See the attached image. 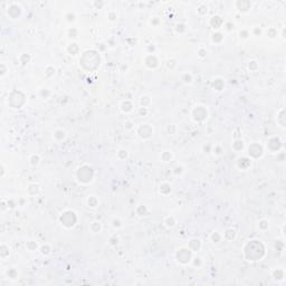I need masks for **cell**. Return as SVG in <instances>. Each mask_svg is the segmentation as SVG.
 <instances>
[{"instance_id": "cell-49", "label": "cell", "mask_w": 286, "mask_h": 286, "mask_svg": "<svg viewBox=\"0 0 286 286\" xmlns=\"http://www.w3.org/2000/svg\"><path fill=\"white\" fill-rule=\"evenodd\" d=\"M267 36H268L269 38H275L276 36H277V30H276L274 27H270L267 29Z\"/></svg>"}, {"instance_id": "cell-62", "label": "cell", "mask_w": 286, "mask_h": 286, "mask_svg": "<svg viewBox=\"0 0 286 286\" xmlns=\"http://www.w3.org/2000/svg\"><path fill=\"white\" fill-rule=\"evenodd\" d=\"M105 5V2H103V1H101V2H97V1H94L93 2V6H95V7L97 8V9H100V8H102Z\"/></svg>"}, {"instance_id": "cell-15", "label": "cell", "mask_w": 286, "mask_h": 286, "mask_svg": "<svg viewBox=\"0 0 286 286\" xmlns=\"http://www.w3.org/2000/svg\"><path fill=\"white\" fill-rule=\"evenodd\" d=\"M120 109H121V111H122L123 113L128 114V113H130V112H132V111H133V104H132L131 101L125 100V101H123V102L121 103Z\"/></svg>"}, {"instance_id": "cell-27", "label": "cell", "mask_w": 286, "mask_h": 286, "mask_svg": "<svg viewBox=\"0 0 286 286\" xmlns=\"http://www.w3.org/2000/svg\"><path fill=\"white\" fill-rule=\"evenodd\" d=\"M135 212H136V215L140 216V217H144V216H146V214H148V208H146V206H144V205H139L138 207H136V209H135Z\"/></svg>"}, {"instance_id": "cell-41", "label": "cell", "mask_w": 286, "mask_h": 286, "mask_svg": "<svg viewBox=\"0 0 286 286\" xmlns=\"http://www.w3.org/2000/svg\"><path fill=\"white\" fill-rule=\"evenodd\" d=\"M65 19H66V21H68V22H74V21L76 20V16L73 11H68V12L65 14Z\"/></svg>"}, {"instance_id": "cell-48", "label": "cell", "mask_w": 286, "mask_h": 286, "mask_svg": "<svg viewBox=\"0 0 286 286\" xmlns=\"http://www.w3.org/2000/svg\"><path fill=\"white\" fill-rule=\"evenodd\" d=\"M211 152H214V154H216V155H220L221 153H222V148H221V145L220 144L214 145Z\"/></svg>"}, {"instance_id": "cell-47", "label": "cell", "mask_w": 286, "mask_h": 286, "mask_svg": "<svg viewBox=\"0 0 286 286\" xmlns=\"http://www.w3.org/2000/svg\"><path fill=\"white\" fill-rule=\"evenodd\" d=\"M248 68H249V71H252V72L257 71V69H258V63L256 62V60H250V62L248 63Z\"/></svg>"}, {"instance_id": "cell-44", "label": "cell", "mask_w": 286, "mask_h": 286, "mask_svg": "<svg viewBox=\"0 0 286 286\" xmlns=\"http://www.w3.org/2000/svg\"><path fill=\"white\" fill-rule=\"evenodd\" d=\"M119 237H117L116 235H112L110 238H109V244L111 245V246H116L117 244H119Z\"/></svg>"}, {"instance_id": "cell-38", "label": "cell", "mask_w": 286, "mask_h": 286, "mask_svg": "<svg viewBox=\"0 0 286 286\" xmlns=\"http://www.w3.org/2000/svg\"><path fill=\"white\" fill-rule=\"evenodd\" d=\"M50 246H49L48 244H44V245H42L40 247H39V252L42 253L43 255H48V254H50Z\"/></svg>"}, {"instance_id": "cell-55", "label": "cell", "mask_w": 286, "mask_h": 286, "mask_svg": "<svg viewBox=\"0 0 286 286\" xmlns=\"http://www.w3.org/2000/svg\"><path fill=\"white\" fill-rule=\"evenodd\" d=\"M148 107H142V106H140L139 107V110H138V114L140 115V116H145L146 114H148Z\"/></svg>"}, {"instance_id": "cell-37", "label": "cell", "mask_w": 286, "mask_h": 286, "mask_svg": "<svg viewBox=\"0 0 286 286\" xmlns=\"http://www.w3.org/2000/svg\"><path fill=\"white\" fill-rule=\"evenodd\" d=\"M273 277L275 279H283L284 277V270L282 268H277L273 270Z\"/></svg>"}, {"instance_id": "cell-16", "label": "cell", "mask_w": 286, "mask_h": 286, "mask_svg": "<svg viewBox=\"0 0 286 286\" xmlns=\"http://www.w3.org/2000/svg\"><path fill=\"white\" fill-rule=\"evenodd\" d=\"M237 167L240 170L248 169L249 167H250V160H249L248 158H246V157H244V158H239L238 159V161H237Z\"/></svg>"}, {"instance_id": "cell-1", "label": "cell", "mask_w": 286, "mask_h": 286, "mask_svg": "<svg viewBox=\"0 0 286 286\" xmlns=\"http://www.w3.org/2000/svg\"><path fill=\"white\" fill-rule=\"evenodd\" d=\"M266 250L265 246L262 243V240H249L247 244L245 245L244 247V256L245 258L249 260V262H256V260H260V259L265 256Z\"/></svg>"}, {"instance_id": "cell-63", "label": "cell", "mask_w": 286, "mask_h": 286, "mask_svg": "<svg viewBox=\"0 0 286 286\" xmlns=\"http://www.w3.org/2000/svg\"><path fill=\"white\" fill-rule=\"evenodd\" d=\"M225 26H226V29H227V30L230 31L231 29H234L235 25L233 24V22H226V24H225Z\"/></svg>"}, {"instance_id": "cell-59", "label": "cell", "mask_w": 286, "mask_h": 286, "mask_svg": "<svg viewBox=\"0 0 286 286\" xmlns=\"http://www.w3.org/2000/svg\"><path fill=\"white\" fill-rule=\"evenodd\" d=\"M167 131L169 132L170 134H174L176 133V131H177V128H176V125L174 124H170V125H168V128H167Z\"/></svg>"}, {"instance_id": "cell-60", "label": "cell", "mask_w": 286, "mask_h": 286, "mask_svg": "<svg viewBox=\"0 0 286 286\" xmlns=\"http://www.w3.org/2000/svg\"><path fill=\"white\" fill-rule=\"evenodd\" d=\"M183 172V168L181 166H178V167H176L174 169H173V173L176 174V176H180L181 173Z\"/></svg>"}, {"instance_id": "cell-8", "label": "cell", "mask_w": 286, "mask_h": 286, "mask_svg": "<svg viewBox=\"0 0 286 286\" xmlns=\"http://www.w3.org/2000/svg\"><path fill=\"white\" fill-rule=\"evenodd\" d=\"M21 12H22L21 7L18 4H16V2L9 5V7L7 8L8 17L11 18V19H18L21 16Z\"/></svg>"}, {"instance_id": "cell-36", "label": "cell", "mask_w": 286, "mask_h": 286, "mask_svg": "<svg viewBox=\"0 0 286 286\" xmlns=\"http://www.w3.org/2000/svg\"><path fill=\"white\" fill-rule=\"evenodd\" d=\"M0 256L1 258H7L9 256V248H7V246L5 244H2L0 247Z\"/></svg>"}, {"instance_id": "cell-4", "label": "cell", "mask_w": 286, "mask_h": 286, "mask_svg": "<svg viewBox=\"0 0 286 286\" xmlns=\"http://www.w3.org/2000/svg\"><path fill=\"white\" fill-rule=\"evenodd\" d=\"M208 115V110L206 106L203 105H197L192 109V112H191V117L195 122H203V121L207 120Z\"/></svg>"}, {"instance_id": "cell-40", "label": "cell", "mask_w": 286, "mask_h": 286, "mask_svg": "<svg viewBox=\"0 0 286 286\" xmlns=\"http://www.w3.org/2000/svg\"><path fill=\"white\" fill-rule=\"evenodd\" d=\"M7 276H8V278H11V279H15V278H17L18 277V272H17V269H15V268H9L7 270Z\"/></svg>"}, {"instance_id": "cell-21", "label": "cell", "mask_w": 286, "mask_h": 286, "mask_svg": "<svg viewBox=\"0 0 286 286\" xmlns=\"http://www.w3.org/2000/svg\"><path fill=\"white\" fill-rule=\"evenodd\" d=\"M90 230L92 231L93 234H98V233L102 230V224L97 220L92 221L90 225Z\"/></svg>"}, {"instance_id": "cell-5", "label": "cell", "mask_w": 286, "mask_h": 286, "mask_svg": "<svg viewBox=\"0 0 286 286\" xmlns=\"http://www.w3.org/2000/svg\"><path fill=\"white\" fill-rule=\"evenodd\" d=\"M176 258L180 264L187 265L192 260V252L188 247H182V248L178 249V252L176 253Z\"/></svg>"}, {"instance_id": "cell-22", "label": "cell", "mask_w": 286, "mask_h": 286, "mask_svg": "<svg viewBox=\"0 0 286 286\" xmlns=\"http://www.w3.org/2000/svg\"><path fill=\"white\" fill-rule=\"evenodd\" d=\"M78 46H77V44L76 43H71V44H68L67 45V47H66V52L68 53L69 55H73L75 56L77 53H78Z\"/></svg>"}, {"instance_id": "cell-23", "label": "cell", "mask_w": 286, "mask_h": 286, "mask_svg": "<svg viewBox=\"0 0 286 286\" xmlns=\"http://www.w3.org/2000/svg\"><path fill=\"white\" fill-rule=\"evenodd\" d=\"M163 224H164V226H166L167 228H173L174 226H176L177 220H176V218L173 217V216H168V217L164 218Z\"/></svg>"}, {"instance_id": "cell-25", "label": "cell", "mask_w": 286, "mask_h": 286, "mask_svg": "<svg viewBox=\"0 0 286 286\" xmlns=\"http://www.w3.org/2000/svg\"><path fill=\"white\" fill-rule=\"evenodd\" d=\"M39 190H40V188H39L38 184H36V183H31V184H29V187L27 188V192L29 193L30 196H36V195L39 192Z\"/></svg>"}, {"instance_id": "cell-7", "label": "cell", "mask_w": 286, "mask_h": 286, "mask_svg": "<svg viewBox=\"0 0 286 286\" xmlns=\"http://www.w3.org/2000/svg\"><path fill=\"white\" fill-rule=\"evenodd\" d=\"M264 154V149L259 143H253L248 146V157L250 159L262 158Z\"/></svg>"}, {"instance_id": "cell-29", "label": "cell", "mask_w": 286, "mask_h": 286, "mask_svg": "<svg viewBox=\"0 0 286 286\" xmlns=\"http://www.w3.org/2000/svg\"><path fill=\"white\" fill-rule=\"evenodd\" d=\"M181 81H182L184 84H191L192 83V81H193L192 74H191V73H188V72L183 73L182 75H181Z\"/></svg>"}, {"instance_id": "cell-53", "label": "cell", "mask_w": 286, "mask_h": 286, "mask_svg": "<svg viewBox=\"0 0 286 286\" xmlns=\"http://www.w3.org/2000/svg\"><path fill=\"white\" fill-rule=\"evenodd\" d=\"M177 66V60L176 59H168L167 62V67L170 69H173Z\"/></svg>"}, {"instance_id": "cell-56", "label": "cell", "mask_w": 286, "mask_h": 286, "mask_svg": "<svg viewBox=\"0 0 286 286\" xmlns=\"http://www.w3.org/2000/svg\"><path fill=\"white\" fill-rule=\"evenodd\" d=\"M0 75L1 76H5L6 75V73L8 72V67L6 66V64L5 63H1V65H0Z\"/></svg>"}, {"instance_id": "cell-45", "label": "cell", "mask_w": 286, "mask_h": 286, "mask_svg": "<svg viewBox=\"0 0 286 286\" xmlns=\"http://www.w3.org/2000/svg\"><path fill=\"white\" fill-rule=\"evenodd\" d=\"M111 224H112V227L115 228V229H119V228L122 227V221H121L119 218H113Z\"/></svg>"}, {"instance_id": "cell-43", "label": "cell", "mask_w": 286, "mask_h": 286, "mask_svg": "<svg viewBox=\"0 0 286 286\" xmlns=\"http://www.w3.org/2000/svg\"><path fill=\"white\" fill-rule=\"evenodd\" d=\"M77 34H78V30L74 27H71L67 29V35H68L71 38H75L77 37Z\"/></svg>"}, {"instance_id": "cell-50", "label": "cell", "mask_w": 286, "mask_h": 286, "mask_svg": "<svg viewBox=\"0 0 286 286\" xmlns=\"http://www.w3.org/2000/svg\"><path fill=\"white\" fill-rule=\"evenodd\" d=\"M249 35L250 34H249L248 29H245L244 28V29H240V30H239V37L243 38V39H247V38L249 37Z\"/></svg>"}, {"instance_id": "cell-17", "label": "cell", "mask_w": 286, "mask_h": 286, "mask_svg": "<svg viewBox=\"0 0 286 286\" xmlns=\"http://www.w3.org/2000/svg\"><path fill=\"white\" fill-rule=\"evenodd\" d=\"M212 87H214L217 92H221V91L225 88V81L222 78H220V77L215 78L214 81H212Z\"/></svg>"}, {"instance_id": "cell-12", "label": "cell", "mask_w": 286, "mask_h": 286, "mask_svg": "<svg viewBox=\"0 0 286 286\" xmlns=\"http://www.w3.org/2000/svg\"><path fill=\"white\" fill-rule=\"evenodd\" d=\"M281 148H282V141L278 138H272L267 142V149H268L269 151L276 152L278 151Z\"/></svg>"}, {"instance_id": "cell-11", "label": "cell", "mask_w": 286, "mask_h": 286, "mask_svg": "<svg viewBox=\"0 0 286 286\" xmlns=\"http://www.w3.org/2000/svg\"><path fill=\"white\" fill-rule=\"evenodd\" d=\"M209 26H210L212 29H215V30L217 31L219 28H221L222 26H224L225 21L224 19L219 16V15H215V16H212L211 18H209Z\"/></svg>"}, {"instance_id": "cell-28", "label": "cell", "mask_w": 286, "mask_h": 286, "mask_svg": "<svg viewBox=\"0 0 286 286\" xmlns=\"http://www.w3.org/2000/svg\"><path fill=\"white\" fill-rule=\"evenodd\" d=\"M30 59H31V56L29 55V54L24 53V54H20V55H19V63H20L22 66L27 65L28 63L30 62Z\"/></svg>"}, {"instance_id": "cell-32", "label": "cell", "mask_w": 286, "mask_h": 286, "mask_svg": "<svg viewBox=\"0 0 286 286\" xmlns=\"http://www.w3.org/2000/svg\"><path fill=\"white\" fill-rule=\"evenodd\" d=\"M221 239H222V236H221L218 231H214V233H211L210 235V240L214 243V244H219L221 241Z\"/></svg>"}, {"instance_id": "cell-51", "label": "cell", "mask_w": 286, "mask_h": 286, "mask_svg": "<svg viewBox=\"0 0 286 286\" xmlns=\"http://www.w3.org/2000/svg\"><path fill=\"white\" fill-rule=\"evenodd\" d=\"M160 22H161V20H160L159 17H151V19H150V25L153 26V27H158Z\"/></svg>"}, {"instance_id": "cell-31", "label": "cell", "mask_w": 286, "mask_h": 286, "mask_svg": "<svg viewBox=\"0 0 286 286\" xmlns=\"http://www.w3.org/2000/svg\"><path fill=\"white\" fill-rule=\"evenodd\" d=\"M208 12V6L206 4H200L197 7V14L199 16H206Z\"/></svg>"}, {"instance_id": "cell-18", "label": "cell", "mask_w": 286, "mask_h": 286, "mask_svg": "<svg viewBox=\"0 0 286 286\" xmlns=\"http://www.w3.org/2000/svg\"><path fill=\"white\" fill-rule=\"evenodd\" d=\"M66 136H67L66 131L65 130H63V129H57V130L54 132V139H55L57 142L64 141V140L66 139Z\"/></svg>"}, {"instance_id": "cell-42", "label": "cell", "mask_w": 286, "mask_h": 286, "mask_svg": "<svg viewBox=\"0 0 286 286\" xmlns=\"http://www.w3.org/2000/svg\"><path fill=\"white\" fill-rule=\"evenodd\" d=\"M268 227H269L268 221L266 220V219H262L258 222V228L260 230H266V229H268Z\"/></svg>"}, {"instance_id": "cell-33", "label": "cell", "mask_w": 286, "mask_h": 286, "mask_svg": "<svg viewBox=\"0 0 286 286\" xmlns=\"http://www.w3.org/2000/svg\"><path fill=\"white\" fill-rule=\"evenodd\" d=\"M29 162H30V164L33 167L38 166L40 163V157H39V154H36V153L31 154L30 158H29Z\"/></svg>"}, {"instance_id": "cell-39", "label": "cell", "mask_w": 286, "mask_h": 286, "mask_svg": "<svg viewBox=\"0 0 286 286\" xmlns=\"http://www.w3.org/2000/svg\"><path fill=\"white\" fill-rule=\"evenodd\" d=\"M55 72H56L55 67L52 65H48L45 69V75L47 76V77H52V76L55 75Z\"/></svg>"}, {"instance_id": "cell-6", "label": "cell", "mask_w": 286, "mask_h": 286, "mask_svg": "<svg viewBox=\"0 0 286 286\" xmlns=\"http://www.w3.org/2000/svg\"><path fill=\"white\" fill-rule=\"evenodd\" d=\"M136 134L142 140H149L153 135V128L148 123H142L136 128Z\"/></svg>"}, {"instance_id": "cell-35", "label": "cell", "mask_w": 286, "mask_h": 286, "mask_svg": "<svg viewBox=\"0 0 286 286\" xmlns=\"http://www.w3.org/2000/svg\"><path fill=\"white\" fill-rule=\"evenodd\" d=\"M150 104H151V98H150V96H148V95L141 96V98H140V105H141L142 107H149Z\"/></svg>"}, {"instance_id": "cell-34", "label": "cell", "mask_w": 286, "mask_h": 286, "mask_svg": "<svg viewBox=\"0 0 286 286\" xmlns=\"http://www.w3.org/2000/svg\"><path fill=\"white\" fill-rule=\"evenodd\" d=\"M26 247H27V249L29 250V252H35V250L39 249V246H38V244H37V243H36L35 240H29V241H27V244H26Z\"/></svg>"}, {"instance_id": "cell-13", "label": "cell", "mask_w": 286, "mask_h": 286, "mask_svg": "<svg viewBox=\"0 0 286 286\" xmlns=\"http://www.w3.org/2000/svg\"><path fill=\"white\" fill-rule=\"evenodd\" d=\"M188 248L192 253L200 250V248H201V240L198 239V238H191L189 240V244H188Z\"/></svg>"}, {"instance_id": "cell-3", "label": "cell", "mask_w": 286, "mask_h": 286, "mask_svg": "<svg viewBox=\"0 0 286 286\" xmlns=\"http://www.w3.org/2000/svg\"><path fill=\"white\" fill-rule=\"evenodd\" d=\"M78 221V217H77V214H76L74 210H65L63 211L62 214L59 215V222L62 224L63 227L67 228V229H71L77 224Z\"/></svg>"}, {"instance_id": "cell-10", "label": "cell", "mask_w": 286, "mask_h": 286, "mask_svg": "<svg viewBox=\"0 0 286 286\" xmlns=\"http://www.w3.org/2000/svg\"><path fill=\"white\" fill-rule=\"evenodd\" d=\"M144 65L150 69H154L159 66V59L154 54H148L144 57Z\"/></svg>"}, {"instance_id": "cell-20", "label": "cell", "mask_w": 286, "mask_h": 286, "mask_svg": "<svg viewBox=\"0 0 286 286\" xmlns=\"http://www.w3.org/2000/svg\"><path fill=\"white\" fill-rule=\"evenodd\" d=\"M211 42L214 43V44H220L222 40H224V36H222V34H221L220 31H215V33H212L211 34Z\"/></svg>"}, {"instance_id": "cell-46", "label": "cell", "mask_w": 286, "mask_h": 286, "mask_svg": "<svg viewBox=\"0 0 286 286\" xmlns=\"http://www.w3.org/2000/svg\"><path fill=\"white\" fill-rule=\"evenodd\" d=\"M117 157H119V159H121V160H124V159L128 158V151H126L125 149H121V150L117 151Z\"/></svg>"}, {"instance_id": "cell-26", "label": "cell", "mask_w": 286, "mask_h": 286, "mask_svg": "<svg viewBox=\"0 0 286 286\" xmlns=\"http://www.w3.org/2000/svg\"><path fill=\"white\" fill-rule=\"evenodd\" d=\"M173 158V154L171 151H163L161 152V155H160V159H161L162 162H169L171 161Z\"/></svg>"}, {"instance_id": "cell-19", "label": "cell", "mask_w": 286, "mask_h": 286, "mask_svg": "<svg viewBox=\"0 0 286 286\" xmlns=\"http://www.w3.org/2000/svg\"><path fill=\"white\" fill-rule=\"evenodd\" d=\"M237 236V233L235 230L234 228H228L227 230L224 233V236L222 237L226 239V240H234L235 238Z\"/></svg>"}, {"instance_id": "cell-58", "label": "cell", "mask_w": 286, "mask_h": 286, "mask_svg": "<svg viewBox=\"0 0 286 286\" xmlns=\"http://www.w3.org/2000/svg\"><path fill=\"white\" fill-rule=\"evenodd\" d=\"M252 34L254 35V36H260V35L263 34V30H262V28H259V27H254L252 29Z\"/></svg>"}, {"instance_id": "cell-52", "label": "cell", "mask_w": 286, "mask_h": 286, "mask_svg": "<svg viewBox=\"0 0 286 286\" xmlns=\"http://www.w3.org/2000/svg\"><path fill=\"white\" fill-rule=\"evenodd\" d=\"M186 29H187V28H186V25H184V24H177L176 25V31H177V33H180V34H181V33H184V31H186Z\"/></svg>"}, {"instance_id": "cell-61", "label": "cell", "mask_w": 286, "mask_h": 286, "mask_svg": "<svg viewBox=\"0 0 286 286\" xmlns=\"http://www.w3.org/2000/svg\"><path fill=\"white\" fill-rule=\"evenodd\" d=\"M124 126L126 130H133V129H134V125H133V123H132L131 121H125Z\"/></svg>"}, {"instance_id": "cell-54", "label": "cell", "mask_w": 286, "mask_h": 286, "mask_svg": "<svg viewBox=\"0 0 286 286\" xmlns=\"http://www.w3.org/2000/svg\"><path fill=\"white\" fill-rule=\"evenodd\" d=\"M198 56H199L200 58H205L207 56V49L203 48V47H200L198 49Z\"/></svg>"}, {"instance_id": "cell-24", "label": "cell", "mask_w": 286, "mask_h": 286, "mask_svg": "<svg viewBox=\"0 0 286 286\" xmlns=\"http://www.w3.org/2000/svg\"><path fill=\"white\" fill-rule=\"evenodd\" d=\"M159 190H160V193L166 196V195H169V193L171 192V186H170L168 182H162L161 184H160Z\"/></svg>"}, {"instance_id": "cell-57", "label": "cell", "mask_w": 286, "mask_h": 286, "mask_svg": "<svg viewBox=\"0 0 286 286\" xmlns=\"http://www.w3.org/2000/svg\"><path fill=\"white\" fill-rule=\"evenodd\" d=\"M107 18L110 19L111 21H114L117 19V15L115 11H109V14H107Z\"/></svg>"}, {"instance_id": "cell-2", "label": "cell", "mask_w": 286, "mask_h": 286, "mask_svg": "<svg viewBox=\"0 0 286 286\" xmlns=\"http://www.w3.org/2000/svg\"><path fill=\"white\" fill-rule=\"evenodd\" d=\"M75 177L79 183L87 184L93 181L94 179V169L90 164H83L78 167V169L76 170Z\"/></svg>"}, {"instance_id": "cell-30", "label": "cell", "mask_w": 286, "mask_h": 286, "mask_svg": "<svg viewBox=\"0 0 286 286\" xmlns=\"http://www.w3.org/2000/svg\"><path fill=\"white\" fill-rule=\"evenodd\" d=\"M245 148V144H244V141L243 140H236V141H234V143H233V149H234L235 151H243Z\"/></svg>"}, {"instance_id": "cell-14", "label": "cell", "mask_w": 286, "mask_h": 286, "mask_svg": "<svg viewBox=\"0 0 286 286\" xmlns=\"http://www.w3.org/2000/svg\"><path fill=\"white\" fill-rule=\"evenodd\" d=\"M86 205H87V207L91 208V209H95V208L98 207V205H100V200H98V198H97L96 196L91 195V196L87 197Z\"/></svg>"}, {"instance_id": "cell-9", "label": "cell", "mask_w": 286, "mask_h": 286, "mask_svg": "<svg viewBox=\"0 0 286 286\" xmlns=\"http://www.w3.org/2000/svg\"><path fill=\"white\" fill-rule=\"evenodd\" d=\"M235 6H236V8L238 9L239 12L246 14V12H248L252 9L253 4L250 1H248V0H238V1L235 2Z\"/></svg>"}]
</instances>
